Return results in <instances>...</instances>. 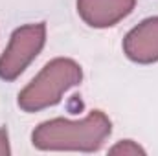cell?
Here are the masks:
<instances>
[{
  "label": "cell",
  "mask_w": 158,
  "mask_h": 156,
  "mask_svg": "<svg viewBox=\"0 0 158 156\" xmlns=\"http://www.w3.org/2000/svg\"><path fill=\"white\" fill-rule=\"evenodd\" d=\"M112 132V123L101 110H92L83 119L55 117L40 123L31 134V143L40 151L94 153L103 147Z\"/></svg>",
  "instance_id": "6da1fadb"
},
{
  "label": "cell",
  "mask_w": 158,
  "mask_h": 156,
  "mask_svg": "<svg viewBox=\"0 0 158 156\" xmlns=\"http://www.w3.org/2000/svg\"><path fill=\"white\" fill-rule=\"evenodd\" d=\"M83 79V70L74 59L57 57L44 64L35 77L19 94V107L24 112H39L57 105L63 94L77 86Z\"/></svg>",
  "instance_id": "7a4b0ae2"
},
{
  "label": "cell",
  "mask_w": 158,
  "mask_h": 156,
  "mask_svg": "<svg viewBox=\"0 0 158 156\" xmlns=\"http://www.w3.org/2000/svg\"><path fill=\"white\" fill-rule=\"evenodd\" d=\"M46 42V24H26L13 31L7 48L0 55V79L15 81L40 53Z\"/></svg>",
  "instance_id": "3957f363"
},
{
  "label": "cell",
  "mask_w": 158,
  "mask_h": 156,
  "mask_svg": "<svg viewBox=\"0 0 158 156\" xmlns=\"http://www.w3.org/2000/svg\"><path fill=\"white\" fill-rule=\"evenodd\" d=\"M123 53L138 64L158 63V17L142 20L125 35Z\"/></svg>",
  "instance_id": "277c9868"
},
{
  "label": "cell",
  "mask_w": 158,
  "mask_h": 156,
  "mask_svg": "<svg viewBox=\"0 0 158 156\" xmlns=\"http://www.w3.org/2000/svg\"><path fill=\"white\" fill-rule=\"evenodd\" d=\"M136 0H77L79 17L92 28H110L134 9Z\"/></svg>",
  "instance_id": "5b68a950"
},
{
  "label": "cell",
  "mask_w": 158,
  "mask_h": 156,
  "mask_svg": "<svg viewBox=\"0 0 158 156\" xmlns=\"http://www.w3.org/2000/svg\"><path fill=\"white\" fill-rule=\"evenodd\" d=\"M109 153H110V154H123V156H136V154L145 156V151H143L138 143H134L132 140H123V142H119V143H116L112 149H109Z\"/></svg>",
  "instance_id": "8992f818"
},
{
  "label": "cell",
  "mask_w": 158,
  "mask_h": 156,
  "mask_svg": "<svg viewBox=\"0 0 158 156\" xmlns=\"http://www.w3.org/2000/svg\"><path fill=\"white\" fill-rule=\"evenodd\" d=\"M11 153L9 143H7V129L2 127L0 129V156H7Z\"/></svg>",
  "instance_id": "52a82bcc"
}]
</instances>
